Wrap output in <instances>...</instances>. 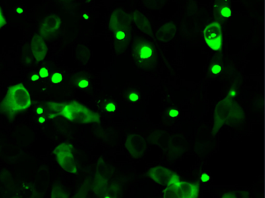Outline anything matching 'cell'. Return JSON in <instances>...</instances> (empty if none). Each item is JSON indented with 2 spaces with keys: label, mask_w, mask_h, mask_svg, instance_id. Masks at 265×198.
<instances>
[{
  "label": "cell",
  "mask_w": 265,
  "mask_h": 198,
  "mask_svg": "<svg viewBox=\"0 0 265 198\" xmlns=\"http://www.w3.org/2000/svg\"><path fill=\"white\" fill-rule=\"evenodd\" d=\"M103 27L113 56L118 59L128 54L135 36L134 24L129 10L119 5L108 8L103 20Z\"/></svg>",
  "instance_id": "1"
},
{
  "label": "cell",
  "mask_w": 265,
  "mask_h": 198,
  "mask_svg": "<svg viewBox=\"0 0 265 198\" xmlns=\"http://www.w3.org/2000/svg\"><path fill=\"white\" fill-rule=\"evenodd\" d=\"M128 54L139 74L154 76L162 69L164 54L159 43L154 38L145 34L135 36Z\"/></svg>",
  "instance_id": "2"
},
{
  "label": "cell",
  "mask_w": 265,
  "mask_h": 198,
  "mask_svg": "<svg viewBox=\"0 0 265 198\" xmlns=\"http://www.w3.org/2000/svg\"><path fill=\"white\" fill-rule=\"evenodd\" d=\"M87 97L90 105L101 115L114 117L119 114L120 102L116 95L103 89H94L87 93Z\"/></svg>",
  "instance_id": "3"
},
{
  "label": "cell",
  "mask_w": 265,
  "mask_h": 198,
  "mask_svg": "<svg viewBox=\"0 0 265 198\" xmlns=\"http://www.w3.org/2000/svg\"><path fill=\"white\" fill-rule=\"evenodd\" d=\"M117 97L120 102L130 108L142 105L146 100V93L139 84L126 81L117 89Z\"/></svg>",
  "instance_id": "4"
},
{
  "label": "cell",
  "mask_w": 265,
  "mask_h": 198,
  "mask_svg": "<svg viewBox=\"0 0 265 198\" xmlns=\"http://www.w3.org/2000/svg\"><path fill=\"white\" fill-rule=\"evenodd\" d=\"M5 102L11 111H24L31 105V97L27 89L23 85L17 84L8 90Z\"/></svg>",
  "instance_id": "5"
},
{
  "label": "cell",
  "mask_w": 265,
  "mask_h": 198,
  "mask_svg": "<svg viewBox=\"0 0 265 198\" xmlns=\"http://www.w3.org/2000/svg\"><path fill=\"white\" fill-rule=\"evenodd\" d=\"M69 85L71 88L87 94L94 89L95 78L90 71L84 69L75 70L69 79Z\"/></svg>",
  "instance_id": "6"
},
{
  "label": "cell",
  "mask_w": 265,
  "mask_h": 198,
  "mask_svg": "<svg viewBox=\"0 0 265 198\" xmlns=\"http://www.w3.org/2000/svg\"><path fill=\"white\" fill-rule=\"evenodd\" d=\"M205 44L212 50H219L223 46V28L220 22L212 21L203 30Z\"/></svg>",
  "instance_id": "7"
},
{
  "label": "cell",
  "mask_w": 265,
  "mask_h": 198,
  "mask_svg": "<svg viewBox=\"0 0 265 198\" xmlns=\"http://www.w3.org/2000/svg\"><path fill=\"white\" fill-rule=\"evenodd\" d=\"M215 14L222 19H228L232 16V9L229 3L226 2H219L214 7Z\"/></svg>",
  "instance_id": "8"
},
{
  "label": "cell",
  "mask_w": 265,
  "mask_h": 198,
  "mask_svg": "<svg viewBox=\"0 0 265 198\" xmlns=\"http://www.w3.org/2000/svg\"><path fill=\"white\" fill-rule=\"evenodd\" d=\"M63 81V75L60 73H54L51 77V83L54 85H58Z\"/></svg>",
  "instance_id": "9"
},
{
  "label": "cell",
  "mask_w": 265,
  "mask_h": 198,
  "mask_svg": "<svg viewBox=\"0 0 265 198\" xmlns=\"http://www.w3.org/2000/svg\"><path fill=\"white\" fill-rule=\"evenodd\" d=\"M38 75H40V77H41V78H46V77L49 76V71L46 68L43 67L39 70Z\"/></svg>",
  "instance_id": "10"
},
{
  "label": "cell",
  "mask_w": 265,
  "mask_h": 198,
  "mask_svg": "<svg viewBox=\"0 0 265 198\" xmlns=\"http://www.w3.org/2000/svg\"><path fill=\"white\" fill-rule=\"evenodd\" d=\"M222 71V67L221 65L218 64H215L211 67V72L213 73L214 75H218L219 73H221Z\"/></svg>",
  "instance_id": "11"
},
{
  "label": "cell",
  "mask_w": 265,
  "mask_h": 198,
  "mask_svg": "<svg viewBox=\"0 0 265 198\" xmlns=\"http://www.w3.org/2000/svg\"><path fill=\"white\" fill-rule=\"evenodd\" d=\"M180 115V111L178 109H171L168 111V116L171 118H176Z\"/></svg>",
  "instance_id": "12"
},
{
  "label": "cell",
  "mask_w": 265,
  "mask_h": 198,
  "mask_svg": "<svg viewBox=\"0 0 265 198\" xmlns=\"http://www.w3.org/2000/svg\"><path fill=\"white\" fill-rule=\"evenodd\" d=\"M211 179V175L209 174H208V173H203V174H201V180L203 183H207Z\"/></svg>",
  "instance_id": "13"
},
{
  "label": "cell",
  "mask_w": 265,
  "mask_h": 198,
  "mask_svg": "<svg viewBox=\"0 0 265 198\" xmlns=\"http://www.w3.org/2000/svg\"><path fill=\"white\" fill-rule=\"evenodd\" d=\"M237 92L235 89H231L229 92H228L227 96L230 98H234V97H235L236 96H237Z\"/></svg>",
  "instance_id": "14"
},
{
  "label": "cell",
  "mask_w": 265,
  "mask_h": 198,
  "mask_svg": "<svg viewBox=\"0 0 265 198\" xmlns=\"http://www.w3.org/2000/svg\"><path fill=\"white\" fill-rule=\"evenodd\" d=\"M40 75L38 74H33L31 76V80L32 82H36L39 80Z\"/></svg>",
  "instance_id": "15"
},
{
  "label": "cell",
  "mask_w": 265,
  "mask_h": 198,
  "mask_svg": "<svg viewBox=\"0 0 265 198\" xmlns=\"http://www.w3.org/2000/svg\"><path fill=\"white\" fill-rule=\"evenodd\" d=\"M36 113H37L38 114H39V115H41V114H42L43 113H44V109H43V108L42 107H38L37 109H36Z\"/></svg>",
  "instance_id": "16"
},
{
  "label": "cell",
  "mask_w": 265,
  "mask_h": 198,
  "mask_svg": "<svg viewBox=\"0 0 265 198\" xmlns=\"http://www.w3.org/2000/svg\"><path fill=\"white\" fill-rule=\"evenodd\" d=\"M38 122H39V123H44V122H46V118L44 117H39L38 119Z\"/></svg>",
  "instance_id": "17"
}]
</instances>
